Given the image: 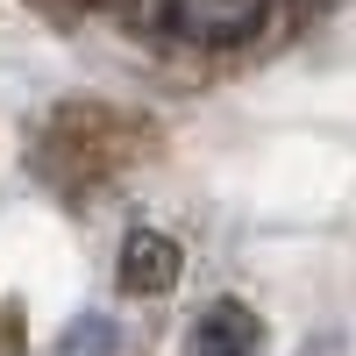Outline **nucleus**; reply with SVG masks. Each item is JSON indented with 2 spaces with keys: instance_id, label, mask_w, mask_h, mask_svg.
<instances>
[{
  "instance_id": "1",
  "label": "nucleus",
  "mask_w": 356,
  "mask_h": 356,
  "mask_svg": "<svg viewBox=\"0 0 356 356\" xmlns=\"http://www.w3.org/2000/svg\"><path fill=\"white\" fill-rule=\"evenodd\" d=\"M143 36L164 43H200V50H235L271 22V0H129Z\"/></svg>"
},
{
  "instance_id": "2",
  "label": "nucleus",
  "mask_w": 356,
  "mask_h": 356,
  "mask_svg": "<svg viewBox=\"0 0 356 356\" xmlns=\"http://www.w3.org/2000/svg\"><path fill=\"white\" fill-rule=\"evenodd\" d=\"M186 356H264V321H257V307H243V300H214V307L193 321Z\"/></svg>"
},
{
  "instance_id": "3",
  "label": "nucleus",
  "mask_w": 356,
  "mask_h": 356,
  "mask_svg": "<svg viewBox=\"0 0 356 356\" xmlns=\"http://www.w3.org/2000/svg\"><path fill=\"white\" fill-rule=\"evenodd\" d=\"M178 271H186V257H178L171 235H157V228H129V243H122V292L157 300V292L178 285Z\"/></svg>"
},
{
  "instance_id": "4",
  "label": "nucleus",
  "mask_w": 356,
  "mask_h": 356,
  "mask_svg": "<svg viewBox=\"0 0 356 356\" xmlns=\"http://www.w3.org/2000/svg\"><path fill=\"white\" fill-rule=\"evenodd\" d=\"M65 356H114V321H93V314H86L79 328L65 335Z\"/></svg>"
}]
</instances>
